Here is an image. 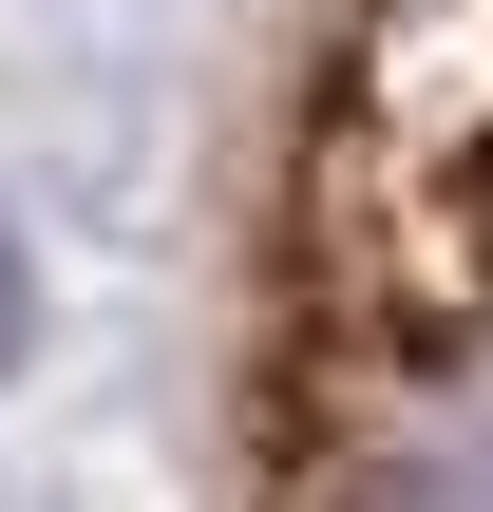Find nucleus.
Masks as SVG:
<instances>
[{"mask_svg":"<svg viewBox=\"0 0 493 512\" xmlns=\"http://www.w3.org/2000/svg\"><path fill=\"white\" fill-rule=\"evenodd\" d=\"M19 323H38V266H19V228H0V361H19Z\"/></svg>","mask_w":493,"mask_h":512,"instance_id":"nucleus-2","label":"nucleus"},{"mask_svg":"<svg viewBox=\"0 0 493 512\" xmlns=\"http://www.w3.org/2000/svg\"><path fill=\"white\" fill-rule=\"evenodd\" d=\"M247 512H493V0H342L304 57Z\"/></svg>","mask_w":493,"mask_h":512,"instance_id":"nucleus-1","label":"nucleus"}]
</instances>
